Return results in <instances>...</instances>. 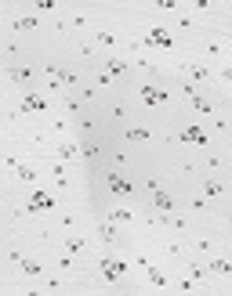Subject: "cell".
Segmentation results:
<instances>
[{"mask_svg":"<svg viewBox=\"0 0 232 296\" xmlns=\"http://www.w3.org/2000/svg\"><path fill=\"white\" fill-rule=\"evenodd\" d=\"M36 8H40V11H55L58 4H55V0H36Z\"/></svg>","mask_w":232,"mask_h":296,"instance_id":"20","label":"cell"},{"mask_svg":"<svg viewBox=\"0 0 232 296\" xmlns=\"http://www.w3.org/2000/svg\"><path fill=\"white\" fill-rule=\"evenodd\" d=\"M58 206V199L51 195V192H33L29 199H26V209L29 213H48V209H55Z\"/></svg>","mask_w":232,"mask_h":296,"instance_id":"1","label":"cell"},{"mask_svg":"<svg viewBox=\"0 0 232 296\" xmlns=\"http://www.w3.org/2000/svg\"><path fill=\"white\" fill-rule=\"evenodd\" d=\"M203 192H207V195H221V192H225V188H221V184H218V181H207V184H203Z\"/></svg>","mask_w":232,"mask_h":296,"instance_id":"15","label":"cell"},{"mask_svg":"<svg viewBox=\"0 0 232 296\" xmlns=\"http://www.w3.org/2000/svg\"><path fill=\"white\" fill-rule=\"evenodd\" d=\"M127 141H149V130H145V126H131V130H127Z\"/></svg>","mask_w":232,"mask_h":296,"instance_id":"11","label":"cell"},{"mask_svg":"<svg viewBox=\"0 0 232 296\" xmlns=\"http://www.w3.org/2000/svg\"><path fill=\"white\" fill-rule=\"evenodd\" d=\"M22 271L26 275H36V271H40V264H36V260H22Z\"/></svg>","mask_w":232,"mask_h":296,"instance_id":"18","label":"cell"},{"mask_svg":"<svg viewBox=\"0 0 232 296\" xmlns=\"http://www.w3.org/2000/svg\"><path fill=\"white\" fill-rule=\"evenodd\" d=\"M214 271L218 275H228V260H214Z\"/></svg>","mask_w":232,"mask_h":296,"instance_id":"21","label":"cell"},{"mask_svg":"<svg viewBox=\"0 0 232 296\" xmlns=\"http://www.w3.org/2000/svg\"><path fill=\"white\" fill-rule=\"evenodd\" d=\"M142 264H145V260H142ZM145 275H149V282L156 285V289H167V278H164V275H160L156 267H149V264H145Z\"/></svg>","mask_w":232,"mask_h":296,"instance_id":"9","label":"cell"},{"mask_svg":"<svg viewBox=\"0 0 232 296\" xmlns=\"http://www.w3.org/2000/svg\"><path fill=\"white\" fill-rule=\"evenodd\" d=\"M178 141H185V145H200V148H203V145L211 141V134L203 130V126H185V130L178 134Z\"/></svg>","mask_w":232,"mask_h":296,"instance_id":"3","label":"cell"},{"mask_svg":"<svg viewBox=\"0 0 232 296\" xmlns=\"http://www.w3.org/2000/svg\"><path fill=\"white\" fill-rule=\"evenodd\" d=\"M124 69H127V65H124V62H116V58L105 62V72H112V76H124Z\"/></svg>","mask_w":232,"mask_h":296,"instance_id":"12","label":"cell"},{"mask_svg":"<svg viewBox=\"0 0 232 296\" xmlns=\"http://www.w3.org/2000/svg\"><path fill=\"white\" fill-rule=\"evenodd\" d=\"M109 192H112V195H134V184H131L127 177H116V174H112V177H109Z\"/></svg>","mask_w":232,"mask_h":296,"instance_id":"7","label":"cell"},{"mask_svg":"<svg viewBox=\"0 0 232 296\" xmlns=\"http://www.w3.org/2000/svg\"><path fill=\"white\" fill-rule=\"evenodd\" d=\"M58 152H62V155H65V159H73V155H76V152H80V148H76V145H62V148H58Z\"/></svg>","mask_w":232,"mask_h":296,"instance_id":"19","label":"cell"},{"mask_svg":"<svg viewBox=\"0 0 232 296\" xmlns=\"http://www.w3.org/2000/svg\"><path fill=\"white\" fill-rule=\"evenodd\" d=\"M22 109H26V112H48V98H44V94H36V91H26Z\"/></svg>","mask_w":232,"mask_h":296,"instance_id":"5","label":"cell"},{"mask_svg":"<svg viewBox=\"0 0 232 296\" xmlns=\"http://www.w3.org/2000/svg\"><path fill=\"white\" fill-rule=\"evenodd\" d=\"M18 177H22V181H33L36 170H33V166H18Z\"/></svg>","mask_w":232,"mask_h":296,"instance_id":"17","label":"cell"},{"mask_svg":"<svg viewBox=\"0 0 232 296\" xmlns=\"http://www.w3.org/2000/svg\"><path fill=\"white\" fill-rule=\"evenodd\" d=\"M33 25H36V18H18V22H15L18 33H26V29H33Z\"/></svg>","mask_w":232,"mask_h":296,"instance_id":"14","label":"cell"},{"mask_svg":"<svg viewBox=\"0 0 232 296\" xmlns=\"http://www.w3.org/2000/svg\"><path fill=\"white\" fill-rule=\"evenodd\" d=\"M185 94H189V101H192V109H196V112H211V101H207L196 87H185Z\"/></svg>","mask_w":232,"mask_h":296,"instance_id":"8","label":"cell"},{"mask_svg":"<svg viewBox=\"0 0 232 296\" xmlns=\"http://www.w3.org/2000/svg\"><path fill=\"white\" fill-rule=\"evenodd\" d=\"M152 202H156V209H164V213H171V209H174V199H171V195H164V192L152 195Z\"/></svg>","mask_w":232,"mask_h":296,"instance_id":"10","label":"cell"},{"mask_svg":"<svg viewBox=\"0 0 232 296\" xmlns=\"http://www.w3.org/2000/svg\"><path fill=\"white\" fill-rule=\"evenodd\" d=\"M120 275H124V264H120V260H112V257L102 260V278H105V282H116Z\"/></svg>","mask_w":232,"mask_h":296,"instance_id":"6","label":"cell"},{"mask_svg":"<svg viewBox=\"0 0 232 296\" xmlns=\"http://www.w3.org/2000/svg\"><path fill=\"white\" fill-rule=\"evenodd\" d=\"M138 98H142V105H152V109H160V105H167L171 101V91H164V87H142L138 91Z\"/></svg>","mask_w":232,"mask_h":296,"instance_id":"2","label":"cell"},{"mask_svg":"<svg viewBox=\"0 0 232 296\" xmlns=\"http://www.w3.org/2000/svg\"><path fill=\"white\" fill-rule=\"evenodd\" d=\"M98 235H102V238H105V242H116V231H112V228H109V224H102V228H98Z\"/></svg>","mask_w":232,"mask_h":296,"instance_id":"16","label":"cell"},{"mask_svg":"<svg viewBox=\"0 0 232 296\" xmlns=\"http://www.w3.org/2000/svg\"><path fill=\"white\" fill-rule=\"evenodd\" d=\"M112 221H120V224H131V209H112Z\"/></svg>","mask_w":232,"mask_h":296,"instance_id":"13","label":"cell"},{"mask_svg":"<svg viewBox=\"0 0 232 296\" xmlns=\"http://www.w3.org/2000/svg\"><path fill=\"white\" fill-rule=\"evenodd\" d=\"M145 44H152V47H174V36L167 29H149L145 33Z\"/></svg>","mask_w":232,"mask_h":296,"instance_id":"4","label":"cell"}]
</instances>
